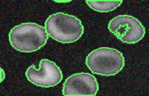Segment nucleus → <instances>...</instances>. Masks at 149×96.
<instances>
[{
    "label": "nucleus",
    "mask_w": 149,
    "mask_h": 96,
    "mask_svg": "<svg viewBox=\"0 0 149 96\" xmlns=\"http://www.w3.org/2000/svg\"><path fill=\"white\" fill-rule=\"evenodd\" d=\"M0 71H1V82H3V80L5 79V71L2 68L0 69Z\"/></svg>",
    "instance_id": "8"
},
{
    "label": "nucleus",
    "mask_w": 149,
    "mask_h": 96,
    "mask_svg": "<svg viewBox=\"0 0 149 96\" xmlns=\"http://www.w3.org/2000/svg\"><path fill=\"white\" fill-rule=\"evenodd\" d=\"M10 45L22 52H33L43 47L49 37L45 27L25 22L14 27L9 32Z\"/></svg>",
    "instance_id": "1"
},
{
    "label": "nucleus",
    "mask_w": 149,
    "mask_h": 96,
    "mask_svg": "<svg viewBox=\"0 0 149 96\" xmlns=\"http://www.w3.org/2000/svg\"><path fill=\"white\" fill-rule=\"evenodd\" d=\"M25 76L31 84L44 88L56 86L63 79L60 68L55 62L47 59L40 60L39 69H36L34 65L30 66Z\"/></svg>",
    "instance_id": "5"
},
{
    "label": "nucleus",
    "mask_w": 149,
    "mask_h": 96,
    "mask_svg": "<svg viewBox=\"0 0 149 96\" xmlns=\"http://www.w3.org/2000/svg\"><path fill=\"white\" fill-rule=\"evenodd\" d=\"M122 3V0H86L89 7L99 13L111 12L121 5Z\"/></svg>",
    "instance_id": "7"
},
{
    "label": "nucleus",
    "mask_w": 149,
    "mask_h": 96,
    "mask_svg": "<svg viewBox=\"0 0 149 96\" xmlns=\"http://www.w3.org/2000/svg\"><path fill=\"white\" fill-rule=\"evenodd\" d=\"M99 84L93 75L82 72L68 77L62 87L64 96H95Z\"/></svg>",
    "instance_id": "6"
},
{
    "label": "nucleus",
    "mask_w": 149,
    "mask_h": 96,
    "mask_svg": "<svg viewBox=\"0 0 149 96\" xmlns=\"http://www.w3.org/2000/svg\"><path fill=\"white\" fill-rule=\"evenodd\" d=\"M86 64L92 73L103 77H112L125 66L122 52L111 47H100L92 51L86 59Z\"/></svg>",
    "instance_id": "3"
},
{
    "label": "nucleus",
    "mask_w": 149,
    "mask_h": 96,
    "mask_svg": "<svg viewBox=\"0 0 149 96\" xmlns=\"http://www.w3.org/2000/svg\"><path fill=\"white\" fill-rule=\"evenodd\" d=\"M108 29L117 38L126 44H136L142 40L146 34L145 27L139 20L127 14L116 16L111 20Z\"/></svg>",
    "instance_id": "4"
},
{
    "label": "nucleus",
    "mask_w": 149,
    "mask_h": 96,
    "mask_svg": "<svg viewBox=\"0 0 149 96\" xmlns=\"http://www.w3.org/2000/svg\"><path fill=\"white\" fill-rule=\"evenodd\" d=\"M55 2H57V3H68V2H70V0H55Z\"/></svg>",
    "instance_id": "9"
},
{
    "label": "nucleus",
    "mask_w": 149,
    "mask_h": 96,
    "mask_svg": "<svg viewBox=\"0 0 149 96\" xmlns=\"http://www.w3.org/2000/svg\"><path fill=\"white\" fill-rule=\"evenodd\" d=\"M44 27L49 37L63 44L76 42L84 34L82 21L77 17L65 13L49 15Z\"/></svg>",
    "instance_id": "2"
}]
</instances>
